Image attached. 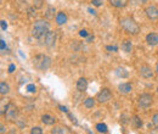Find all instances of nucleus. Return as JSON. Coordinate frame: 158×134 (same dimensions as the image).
<instances>
[{
	"mask_svg": "<svg viewBox=\"0 0 158 134\" xmlns=\"http://www.w3.org/2000/svg\"><path fill=\"white\" fill-rule=\"evenodd\" d=\"M50 31V23L45 19H38L34 22L33 27H32V37L35 39H41L45 37V34Z\"/></svg>",
	"mask_w": 158,
	"mask_h": 134,
	"instance_id": "1",
	"label": "nucleus"
},
{
	"mask_svg": "<svg viewBox=\"0 0 158 134\" xmlns=\"http://www.w3.org/2000/svg\"><path fill=\"white\" fill-rule=\"evenodd\" d=\"M120 27L128 33V34H133L136 36L140 32V26L138 24V22H135V19L131 17H123L119 21Z\"/></svg>",
	"mask_w": 158,
	"mask_h": 134,
	"instance_id": "2",
	"label": "nucleus"
},
{
	"mask_svg": "<svg viewBox=\"0 0 158 134\" xmlns=\"http://www.w3.org/2000/svg\"><path fill=\"white\" fill-rule=\"evenodd\" d=\"M33 66L38 71H46L51 66V58H49L48 55L39 54V55L33 58Z\"/></svg>",
	"mask_w": 158,
	"mask_h": 134,
	"instance_id": "3",
	"label": "nucleus"
},
{
	"mask_svg": "<svg viewBox=\"0 0 158 134\" xmlns=\"http://www.w3.org/2000/svg\"><path fill=\"white\" fill-rule=\"evenodd\" d=\"M19 115V110H17V106L12 102H9L5 107V117L9 119V121H15L16 117Z\"/></svg>",
	"mask_w": 158,
	"mask_h": 134,
	"instance_id": "4",
	"label": "nucleus"
},
{
	"mask_svg": "<svg viewBox=\"0 0 158 134\" xmlns=\"http://www.w3.org/2000/svg\"><path fill=\"white\" fill-rule=\"evenodd\" d=\"M112 99V92L108 88H102L96 95V100L100 104H106Z\"/></svg>",
	"mask_w": 158,
	"mask_h": 134,
	"instance_id": "5",
	"label": "nucleus"
},
{
	"mask_svg": "<svg viewBox=\"0 0 158 134\" xmlns=\"http://www.w3.org/2000/svg\"><path fill=\"white\" fill-rule=\"evenodd\" d=\"M139 106H141V107H143V109H147V107H150L151 105H152V102H153V96L151 95V94H148V93H145V94H141V95L139 96Z\"/></svg>",
	"mask_w": 158,
	"mask_h": 134,
	"instance_id": "6",
	"label": "nucleus"
},
{
	"mask_svg": "<svg viewBox=\"0 0 158 134\" xmlns=\"http://www.w3.org/2000/svg\"><path fill=\"white\" fill-rule=\"evenodd\" d=\"M145 14L147 19L151 21H157L158 19V7L156 5H150L145 9Z\"/></svg>",
	"mask_w": 158,
	"mask_h": 134,
	"instance_id": "7",
	"label": "nucleus"
},
{
	"mask_svg": "<svg viewBox=\"0 0 158 134\" xmlns=\"http://www.w3.org/2000/svg\"><path fill=\"white\" fill-rule=\"evenodd\" d=\"M55 43H56V33L52 31H49L44 37V44L48 48H52L55 45Z\"/></svg>",
	"mask_w": 158,
	"mask_h": 134,
	"instance_id": "8",
	"label": "nucleus"
},
{
	"mask_svg": "<svg viewBox=\"0 0 158 134\" xmlns=\"http://www.w3.org/2000/svg\"><path fill=\"white\" fill-rule=\"evenodd\" d=\"M139 72H140V76L142 77V78H145V79H150V78H152V77L155 76V73H153V71L151 70V67H148V66H146V65L141 66Z\"/></svg>",
	"mask_w": 158,
	"mask_h": 134,
	"instance_id": "9",
	"label": "nucleus"
},
{
	"mask_svg": "<svg viewBox=\"0 0 158 134\" xmlns=\"http://www.w3.org/2000/svg\"><path fill=\"white\" fill-rule=\"evenodd\" d=\"M86 89H88V80H86V78H84V77L79 78L78 80H77V90L80 92V93H83Z\"/></svg>",
	"mask_w": 158,
	"mask_h": 134,
	"instance_id": "10",
	"label": "nucleus"
},
{
	"mask_svg": "<svg viewBox=\"0 0 158 134\" xmlns=\"http://www.w3.org/2000/svg\"><path fill=\"white\" fill-rule=\"evenodd\" d=\"M146 41L148 45L151 46H156L158 45V34L157 33H148L146 36Z\"/></svg>",
	"mask_w": 158,
	"mask_h": 134,
	"instance_id": "11",
	"label": "nucleus"
},
{
	"mask_svg": "<svg viewBox=\"0 0 158 134\" xmlns=\"http://www.w3.org/2000/svg\"><path fill=\"white\" fill-rule=\"evenodd\" d=\"M108 2L111 4V6L117 7V9H123L128 5L129 0H108Z\"/></svg>",
	"mask_w": 158,
	"mask_h": 134,
	"instance_id": "12",
	"label": "nucleus"
},
{
	"mask_svg": "<svg viewBox=\"0 0 158 134\" xmlns=\"http://www.w3.org/2000/svg\"><path fill=\"white\" fill-rule=\"evenodd\" d=\"M131 84L130 83H122V84H119L118 85V90L120 94H124V95H127V94H129L130 92H131Z\"/></svg>",
	"mask_w": 158,
	"mask_h": 134,
	"instance_id": "13",
	"label": "nucleus"
},
{
	"mask_svg": "<svg viewBox=\"0 0 158 134\" xmlns=\"http://www.w3.org/2000/svg\"><path fill=\"white\" fill-rule=\"evenodd\" d=\"M41 121H43V123H45L46 126H52V124H55V122H56L55 117H52L51 115H48V114L41 116Z\"/></svg>",
	"mask_w": 158,
	"mask_h": 134,
	"instance_id": "14",
	"label": "nucleus"
},
{
	"mask_svg": "<svg viewBox=\"0 0 158 134\" xmlns=\"http://www.w3.org/2000/svg\"><path fill=\"white\" fill-rule=\"evenodd\" d=\"M131 49H133V43H131V40H129V39L123 40V43H122V50H123L124 53H130Z\"/></svg>",
	"mask_w": 158,
	"mask_h": 134,
	"instance_id": "15",
	"label": "nucleus"
},
{
	"mask_svg": "<svg viewBox=\"0 0 158 134\" xmlns=\"http://www.w3.org/2000/svg\"><path fill=\"white\" fill-rule=\"evenodd\" d=\"M67 19H68V17H67V15L63 12V11H61V12H59L57 15H56V22H57V24H64L66 22H67Z\"/></svg>",
	"mask_w": 158,
	"mask_h": 134,
	"instance_id": "16",
	"label": "nucleus"
},
{
	"mask_svg": "<svg viewBox=\"0 0 158 134\" xmlns=\"http://www.w3.org/2000/svg\"><path fill=\"white\" fill-rule=\"evenodd\" d=\"M55 15H56L55 7H54V6H48V10H46V12H45V17L48 19H52L55 17Z\"/></svg>",
	"mask_w": 158,
	"mask_h": 134,
	"instance_id": "17",
	"label": "nucleus"
},
{
	"mask_svg": "<svg viewBox=\"0 0 158 134\" xmlns=\"http://www.w3.org/2000/svg\"><path fill=\"white\" fill-rule=\"evenodd\" d=\"M131 121V124H133V127H135V128H141L142 127V121H141V118L139 117V116H134L133 118H130Z\"/></svg>",
	"mask_w": 158,
	"mask_h": 134,
	"instance_id": "18",
	"label": "nucleus"
},
{
	"mask_svg": "<svg viewBox=\"0 0 158 134\" xmlns=\"http://www.w3.org/2000/svg\"><path fill=\"white\" fill-rule=\"evenodd\" d=\"M9 92H10L9 84H7L6 82H1V83H0V93H1V95H6Z\"/></svg>",
	"mask_w": 158,
	"mask_h": 134,
	"instance_id": "19",
	"label": "nucleus"
},
{
	"mask_svg": "<svg viewBox=\"0 0 158 134\" xmlns=\"http://www.w3.org/2000/svg\"><path fill=\"white\" fill-rule=\"evenodd\" d=\"M84 106L86 109H93L95 106V99L94 97H88L84 100Z\"/></svg>",
	"mask_w": 158,
	"mask_h": 134,
	"instance_id": "20",
	"label": "nucleus"
},
{
	"mask_svg": "<svg viewBox=\"0 0 158 134\" xmlns=\"http://www.w3.org/2000/svg\"><path fill=\"white\" fill-rule=\"evenodd\" d=\"M51 133H54V134H66V133H69V131H68L67 128H64V127H55V128L51 131Z\"/></svg>",
	"mask_w": 158,
	"mask_h": 134,
	"instance_id": "21",
	"label": "nucleus"
},
{
	"mask_svg": "<svg viewBox=\"0 0 158 134\" xmlns=\"http://www.w3.org/2000/svg\"><path fill=\"white\" fill-rule=\"evenodd\" d=\"M96 129H98L99 133H107L108 132V128H107V126L105 123H98L96 124Z\"/></svg>",
	"mask_w": 158,
	"mask_h": 134,
	"instance_id": "22",
	"label": "nucleus"
},
{
	"mask_svg": "<svg viewBox=\"0 0 158 134\" xmlns=\"http://www.w3.org/2000/svg\"><path fill=\"white\" fill-rule=\"evenodd\" d=\"M116 75H117L118 77H122V78H127V77H128V72H127L124 68L118 67V68L116 70Z\"/></svg>",
	"mask_w": 158,
	"mask_h": 134,
	"instance_id": "23",
	"label": "nucleus"
},
{
	"mask_svg": "<svg viewBox=\"0 0 158 134\" xmlns=\"http://www.w3.org/2000/svg\"><path fill=\"white\" fill-rule=\"evenodd\" d=\"M44 5V0H33V6L35 9H40Z\"/></svg>",
	"mask_w": 158,
	"mask_h": 134,
	"instance_id": "24",
	"label": "nucleus"
},
{
	"mask_svg": "<svg viewBox=\"0 0 158 134\" xmlns=\"http://www.w3.org/2000/svg\"><path fill=\"white\" fill-rule=\"evenodd\" d=\"M28 17H29V19L35 17V7H34V6L28 9Z\"/></svg>",
	"mask_w": 158,
	"mask_h": 134,
	"instance_id": "25",
	"label": "nucleus"
},
{
	"mask_svg": "<svg viewBox=\"0 0 158 134\" xmlns=\"http://www.w3.org/2000/svg\"><path fill=\"white\" fill-rule=\"evenodd\" d=\"M31 133L32 134H41L43 133V129H41L40 127H33V128L31 129Z\"/></svg>",
	"mask_w": 158,
	"mask_h": 134,
	"instance_id": "26",
	"label": "nucleus"
},
{
	"mask_svg": "<svg viewBox=\"0 0 158 134\" xmlns=\"http://www.w3.org/2000/svg\"><path fill=\"white\" fill-rule=\"evenodd\" d=\"M79 36L83 37V38H86V37L89 36V32H88L86 29H80V31H79Z\"/></svg>",
	"mask_w": 158,
	"mask_h": 134,
	"instance_id": "27",
	"label": "nucleus"
},
{
	"mask_svg": "<svg viewBox=\"0 0 158 134\" xmlns=\"http://www.w3.org/2000/svg\"><path fill=\"white\" fill-rule=\"evenodd\" d=\"M35 89H37V88H35L34 84H28V85H27V90H28L29 93H35Z\"/></svg>",
	"mask_w": 158,
	"mask_h": 134,
	"instance_id": "28",
	"label": "nucleus"
},
{
	"mask_svg": "<svg viewBox=\"0 0 158 134\" xmlns=\"http://www.w3.org/2000/svg\"><path fill=\"white\" fill-rule=\"evenodd\" d=\"M102 4H103V0H93V5L96 6V7L102 6Z\"/></svg>",
	"mask_w": 158,
	"mask_h": 134,
	"instance_id": "29",
	"label": "nucleus"
},
{
	"mask_svg": "<svg viewBox=\"0 0 158 134\" xmlns=\"http://www.w3.org/2000/svg\"><path fill=\"white\" fill-rule=\"evenodd\" d=\"M106 49L107 50H112V51H117L118 50V46H116V45H107Z\"/></svg>",
	"mask_w": 158,
	"mask_h": 134,
	"instance_id": "30",
	"label": "nucleus"
},
{
	"mask_svg": "<svg viewBox=\"0 0 158 134\" xmlns=\"http://www.w3.org/2000/svg\"><path fill=\"white\" fill-rule=\"evenodd\" d=\"M15 70H16V66H15L14 63H11V65L9 66V73H14Z\"/></svg>",
	"mask_w": 158,
	"mask_h": 134,
	"instance_id": "31",
	"label": "nucleus"
},
{
	"mask_svg": "<svg viewBox=\"0 0 158 134\" xmlns=\"http://www.w3.org/2000/svg\"><path fill=\"white\" fill-rule=\"evenodd\" d=\"M152 123L156 124V126H158V114H156V115L152 117Z\"/></svg>",
	"mask_w": 158,
	"mask_h": 134,
	"instance_id": "32",
	"label": "nucleus"
},
{
	"mask_svg": "<svg viewBox=\"0 0 158 134\" xmlns=\"http://www.w3.org/2000/svg\"><path fill=\"white\" fill-rule=\"evenodd\" d=\"M6 28H7V23H6V22L2 19V21H1V29H2V31H5Z\"/></svg>",
	"mask_w": 158,
	"mask_h": 134,
	"instance_id": "33",
	"label": "nucleus"
},
{
	"mask_svg": "<svg viewBox=\"0 0 158 134\" xmlns=\"http://www.w3.org/2000/svg\"><path fill=\"white\" fill-rule=\"evenodd\" d=\"M0 43H1V50L4 51V50L6 49V44H5V41H4V39H1V40H0Z\"/></svg>",
	"mask_w": 158,
	"mask_h": 134,
	"instance_id": "34",
	"label": "nucleus"
},
{
	"mask_svg": "<svg viewBox=\"0 0 158 134\" xmlns=\"http://www.w3.org/2000/svg\"><path fill=\"white\" fill-rule=\"evenodd\" d=\"M88 11H89V14H90V15H96V11H95L94 9H91V7H89V9H88Z\"/></svg>",
	"mask_w": 158,
	"mask_h": 134,
	"instance_id": "35",
	"label": "nucleus"
},
{
	"mask_svg": "<svg viewBox=\"0 0 158 134\" xmlns=\"http://www.w3.org/2000/svg\"><path fill=\"white\" fill-rule=\"evenodd\" d=\"M93 40H94V36H88V37H86V41H88V43H91Z\"/></svg>",
	"mask_w": 158,
	"mask_h": 134,
	"instance_id": "36",
	"label": "nucleus"
},
{
	"mask_svg": "<svg viewBox=\"0 0 158 134\" xmlns=\"http://www.w3.org/2000/svg\"><path fill=\"white\" fill-rule=\"evenodd\" d=\"M0 132H1L2 134H4L5 132H6V128L4 127V124H1V126H0Z\"/></svg>",
	"mask_w": 158,
	"mask_h": 134,
	"instance_id": "37",
	"label": "nucleus"
},
{
	"mask_svg": "<svg viewBox=\"0 0 158 134\" xmlns=\"http://www.w3.org/2000/svg\"><path fill=\"white\" fill-rule=\"evenodd\" d=\"M60 109H61V111H63V112H68V110H67L64 106H60Z\"/></svg>",
	"mask_w": 158,
	"mask_h": 134,
	"instance_id": "38",
	"label": "nucleus"
},
{
	"mask_svg": "<svg viewBox=\"0 0 158 134\" xmlns=\"http://www.w3.org/2000/svg\"><path fill=\"white\" fill-rule=\"evenodd\" d=\"M139 1V4H145V2H147V0H136Z\"/></svg>",
	"mask_w": 158,
	"mask_h": 134,
	"instance_id": "39",
	"label": "nucleus"
},
{
	"mask_svg": "<svg viewBox=\"0 0 158 134\" xmlns=\"http://www.w3.org/2000/svg\"><path fill=\"white\" fill-rule=\"evenodd\" d=\"M156 72L158 73V63H157V66H156Z\"/></svg>",
	"mask_w": 158,
	"mask_h": 134,
	"instance_id": "40",
	"label": "nucleus"
},
{
	"mask_svg": "<svg viewBox=\"0 0 158 134\" xmlns=\"http://www.w3.org/2000/svg\"><path fill=\"white\" fill-rule=\"evenodd\" d=\"M157 93H158V89H157Z\"/></svg>",
	"mask_w": 158,
	"mask_h": 134,
	"instance_id": "41",
	"label": "nucleus"
}]
</instances>
